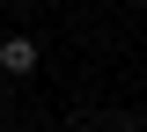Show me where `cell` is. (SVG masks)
Segmentation results:
<instances>
[{
    "instance_id": "cell-1",
    "label": "cell",
    "mask_w": 147,
    "mask_h": 132,
    "mask_svg": "<svg viewBox=\"0 0 147 132\" xmlns=\"http://www.w3.org/2000/svg\"><path fill=\"white\" fill-rule=\"evenodd\" d=\"M0 74H7V81L37 74V44H30V37H7V44H0Z\"/></svg>"
},
{
    "instance_id": "cell-2",
    "label": "cell",
    "mask_w": 147,
    "mask_h": 132,
    "mask_svg": "<svg viewBox=\"0 0 147 132\" xmlns=\"http://www.w3.org/2000/svg\"><path fill=\"white\" fill-rule=\"evenodd\" d=\"M0 95H7V88H0Z\"/></svg>"
}]
</instances>
